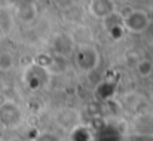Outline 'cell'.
<instances>
[{
    "label": "cell",
    "mask_w": 153,
    "mask_h": 141,
    "mask_svg": "<svg viewBox=\"0 0 153 141\" xmlns=\"http://www.w3.org/2000/svg\"><path fill=\"white\" fill-rule=\"evenodd\" d=\"M149 16L144 10H132L122 18V27L125 31L143 33L149 27Z\"/></svg>",
    "instance_id": "6da1fadb"
},
{
    "label": "cell",
    "mask_w": 153,
    "mask_h": 141,
    "mask_svg": "<svg viewBox=\"0 0 153 141\" xmlns=\"http://www.w3.org/2000/svg\"><path fill=\"white\" fill-rule=\"evenodd\" d=\"M89 10L94 16L105 19L107 16L114 13V1L113 0H92L89 3Z\"/></svg>",
    "instance_id": "7a4b0ae2"
},
{
    "label": "cell",
    "mask_w": 153,
    "mask_h": 141,
    "mask_svg": "<svg viewBox=\"0 0 153 141\" xmlns=\"http://www.w3.org/2000/svg\"><path fill=\"white\" fill-rule=\"evenodd\" d=\"M135 70L141 77H149L153 74V62L149 59H140L135 64Z\"/></svg>",
    "instance_id": "3957f363"
},
{
    "label": "cell",
    "mask_w": 153,
    "mask_h": 141,
    "mask_svg": "<svg viewBox=\"0 0 153 141\" xmlns=\"http://www.w3.org/2000/svg\"><path fill=\"white\" fill-rule=\"evenodd\" d=\"M10 65H12V56L7 55V53L0 55V68L1 70H7Z\"/></svg>",
    "instance_id": "277c9868"
}]
</instances>
